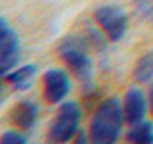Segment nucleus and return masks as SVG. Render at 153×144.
I'll list each match as a JSON object with an SVG mask.
<instances>
[{
  "instance_id": "f257e3e1",
  "label": "nucleus",
  "mask_w": 153,
  "mask_h": 144,
  "mask_svg": "<svg viewBox=\"0 0 153 144\" xmlns=\"http://www.w3.org/2000/svg\"><path fill=\"white\" fill-rule=\"evenodd\" d=\"M123 121L124 119V110L119 98L103 100L102 104L96 108L94 117L90 121V142L94 144H113L119 140L123 131Z\"/></svg>"
},
{
  "instance_id": "f03ea898",
  "label": "nucleus",
  "mask_w": 153,
  "mask_h": 144,
  "mask_svg": "<svg viewBox=\"0 0 153 144\" xmlns=\"http://www.w3.org/2000/svg\"><path fill=\"white\" fill-rule=\"evenodd\" d=\"M88 42L79 35H69L57 46V54L67 64L73 75H76L82 83H90L92 79V58L88 54Z\"/></svg>"
},
{
  "instance_id": "7ed1b4c3",
  "label": "nucleus",
  "mask_w": 153,
  "mask_h": 144,
  "mask_svg": "<svg viewBox=\"0 0 153 144\" xmlns=\"http://www.w3.org/2000/svg\"><path fill=\"white\" fill-rule=\"evenodd\" d=\"M80 123V106L76 102H61L57 113L52 119L48 140L50 142H67L79 133Z\"/></svg>"
},
{
  "instance_id": "20e7f679",
  "label": "nucleus",
  "mask_w": 153,
  "mask_h": 144,
  "mask_svg": "<svg viewBox=\"0 0 153 144\" xmlns=\"http://www.w3.org/2000/svg\"><path fill=\"white\" fill-rule=\"evenodd\" d=\"M94 19H96V23L102 27V31L109 37L111 42H119L126 35L128 17H126V14H124V10L115 6V4H103V6L96 8Z\"/></svg>"
},
{
  "instance_id": "39448f33",
  "label": "nucleus",
  "mask_w": 153,
  "mask_h": 144,
  "mask_svg": "<svg viewBox=\"0 0 153 144\" xmlns=\"http://www.w3.org/2000/svg\"><path fill=\"white\" fill-rule=\"evenodd\" d=\"M19 38L6 19H0V75H8L19 64Z\"/></svg>"
},
{
  "instance_id": "423d86ee",
  "label": "nucleus",
  "mask_w": 153,
  "mask_h": 144,
  "mask_svg": "<svg viewBox=\"0 0 153 144\" xmlns=\"http://www.w3.org/2000/svg\"><path fill=\"white\" fill-rule=\"evenodd\" d=\"M71 90V81L63 69H48L44 73V96L50 104H61Z\"/></svg>"
},
{
  "instance_id": "0eeeda50",
  "label": "nucleus",
  "mask_w": 153,
  "mask_h": 144,
  "mask_svg": "<svg viewBox=\"0 0 153 144\" xmlns=\"http://www.w3.org/2000/svg\"><path fill=\"white\" fill-rule=\"evenodd\" d=\"M123 110H124V119H126L130 125L142 121L147 113V100L146 94L142 92L138 86H132V88L126 90L123 100Z\"/></svg>"
},
{
  "instance_id": "6e6552de",
  "label": "nucleus",
  "mask_w": 153,
  "mask_h": 144,
  "mask_svg": "<svg viewBox=\"0 0 153 144\" xmlns=\"http://www.w3.org/2000/svg\"><path fill=\"white\" fill-rule=\"evenodd\" d=\"M38 113H40V110H38V104L35 100H21L16 108H13V123H16V127H19L21 131H33L35 129V125L38 121Z\"/></svg>"
},
{
  "instance_id": "1a4fd4ad",
  "label": "nucleus",
  "mask_w": 153,
  "mask_h": 144,
  "mask_svg": "<svg viewBox=\"0 0 153 144\" xmlns=\"http://www.w3.org/2000/svg\"><path fill=\"white\" fill-rule=\"evenodd\" d=\"M35 75H36V65L27 64V65L17 67V69H12L8 75H4L2 79L6 81L13 90H29L33 86Z\"/></svg>"
},
{
  "instance_id": "9d476101",
  "label": "nucleus",
  "mask_w": 153,
  "mask_h": 144,
  "mask_svg": "<svg viewBox=\"0 0 153 144\" xmlns=\"http://www.w3.org/2000/svg\"><path fill=\"white\" fill-rule=\"evenodd\" d=\"M126 140L132 144H153V123L142 119V121L130 125L126 133Z\"/></svg>"
},
{
  "instance_id": "9b49d317",
  "label": "nucleus",
  "mask_w": 153,
  "mask_h": 144,
  "mask_svg": "<svg viewBox=\"0 0 153 144\" xmlns=\"http://www.w3.org/2000/svg\"><path fill=\"white\" fill-rule=\"evenodd\" d=\"M84 35H86V42H88V44L92 46L100 56H105V52H107V40H109V37L102 31V27L96 29L92 25H86L84 27Z\"/></svg>"
},
{
  "instance_id": "f8f14e48",
  "label": "nucleus",
  "mask_w": 153,
  "mask_h": 144,
  "mask_svg": "<svg viewBox=\"0 0 153 144\" xmlns=\"http://www.w3.org/2000/svg\"><path fill=\"white\" fill-rule=\"evenodd\" d=\"M134 79L138 83H149L153 79V50H149L138 60L136 69H134Z\"/></svg>"
},
{
  "instance_id": "ddd939ff",
  "label": "nucleus",
  "mask_w": 153,
  "mask_h": 144,
  "mask_svg": "<svg viewBox=\"0 0 153 144\" xmlns=\"http://www.w3.org/2000/svg\"><path fill=\"white\" fill-rule=\"evenodd\" d=\"M134 12L143 21L153 23V0H136L134 2Z\"/></svg>"
},
{
  "instance_id": "4468645a",
  "label": "nucleus",
  "mask_w": 153,
  "mask_h": 144,
  "mask_svg": "<svg viewBox=\"0 0 153 144\" xmlns=\"http://www.w3.org/2000/svg\"><path fill=\"white\" fill-rule=\"evenodd\" d=\"M23 133L16 131V129H13V131H6L2 134V138H0V142L2 144H27V136Z\"/></svg>"
},
{
  "instance_id": "2eb2a0df",
  "label": "nucleus",
  "mask_w": 153,
  "mask_h": 144,
  "mask_svg": "<svg viewBox=\"0 0 153 144\" xmlns=\"http://www.w3.org/2000/svg\"><path fill=\"white\" fill-rule=\"evenodd\" d=\"M75 138H76V142H80V144H84V142H88V138H90V134L86 136V134H82V133H76L75 134Z\"/></svg>"
},
{
  "instance_id": "dca6fc26",
  "label": "nucleus",
  "mask_w": 153,
  "mask_h": 144,
  "mask_svg": "<svg viewBox=\"0 0 153 144\" xmlns=\"http://www.w3.org/2000/svg\"><path fill=\"white\" fill-rule=\"evenodd\" d=\"M149 106H151V112H153V85L149 88Z\"/></svg>"
}]
</instances>
